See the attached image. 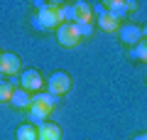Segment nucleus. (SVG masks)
Returning <instances> with one entry per match:
<instances>
[{
  "instance_id": "dca6fc26",
  "label": "nucleus",
  "mask_w": 147,
  "mask_h": 140,
  "mask_svg": "<svg viewBox=\"0 0 147 140\" xmlns=\"http://www.w3.org/2000/svg\"><path fill=\"white\" fill-rule=\"evenodd\" d=\"M76 27H79L81 39H84V37H91V35H93V25H76Z\"/></svg>"
},
{
  "instance_id": "2eb2a0df",
  "label": "nucleus",
  "mask_w": 147,
  "mask_h": 140,
  "mask_svg": "<svg viewBox=\"0 0 147 140\" xmlns=\"http://www.w3.org/2000/svg\"><path fill=\"white\" fill-rule=\"evenodd\" d=\"M12 93H15V86H12V81H5V79H0V103L3 101H10Z\"/></svg>"
},
{
  "instance_id": "ddd939ff",
  "label": "nucleus",
  "mask_w": 147,
  "mask_h": 140,
  "mask_svg": "<svg viewBox=\"0 0 147 140\" xmlns=\"http://www.w3.org/2000/svg\"><path fill=\"white\" fill-rule=\"evenodd\" d=\"M105 5H108V12H110V15H115L118 20H123L125 12H130V10H127V3H120V0H110V3H105Z\"/></svg>"
},
{
  "instance_id": "f8f14e48",
  "label": "nucleus",
  "mask_w": 147,
  "mask_h": 140,
  "mask_svg": "<svg viewBox=\"0 0 147 140\" xmlns=\"http://www.w3.org/2000/svg\"><path fill=\"white\" fill-rule=\"evenodd\" d=\"M15 138H17V140H39V135H37V128H34L32 123H25V125L17 128Z\"/></svg>"
},
{
  "instance_id": "7ed1b4c3",
  "label": "nucleus",
  "mask_w": 147,
  "mask_h": 140,
  "mask_svg": "<svg viewBox=\"0 0 147 140\" xmlns=\"http://www.w3.org/2000/svg\"><path fill=\"white\" fill-rule=\"evenodd\" d=\"M57 42L61 47H76L81 42V35H79V27L76 22H64L61 27L57 30Z\"/></svg>"
},
{
  "instance_id": "a211bd4d",
  "label": "nucleus",
  "mask_w": 147,
  "mask_h": 140,
  "mask_svg": "<svg viewBox=\"0 0 147 140\" xmlns=\"http://www.w3.org/2000/svg\"><path fill=\"white\" fill-rule=\"evenodd\" d=\"M0 54H3V52H0Z\"/></svg>"
},
{
  "instance_id": "f3484780",
  "label": "nucleus",
  "mask_w": 147,
  "mask_h": 140,
  "mask_svg": "<svg viewBox=\"0 0 147 140\" xmlns=\"http://www.w3.org/2000/svg\"><path fill=\"white\" fill-rule=\"evenodd\" d=\"M132 140H147V133H140V135H135Z\"/></svg>"
},
{
  "instance_id": "20e7f679",
  "label": "nucleus",
  "mask_w": 147,
  "mask_h": 140,
  "mask_svg": "<svg viewBox=\"0 0 147 140\" xmlns=\"http://www.w3.org/2000/svg\"><path fill=\"white\" fill-rule=\"evenodd\" d=\"M20 84H22V88L27 93H39V88L44 86V79L37 69H27V71L20 74Z\"/></svg>"
},
{
  "instance_id": "f257e3e1",
  "label": "nucleus",
  "mask_w": 147,
  "mask_h": 140,
  "mask_svg": "<svg viewBox=\"0 0 147 140\" xmlns=\"http://www.w3.org/2000/svg\"><path fill=\"white\" fill-rule=\"evenodd\" d=\"M61 5L64 3H37V15L32 17L39 30H59L64 25V17H61Z\"/></svg>"
},
{
  "instance_id": "9b49d317",
  "label": "nucleus",
  "mask_w": 147,
  "mask_h": 140,
  "mask_svg": "<svg viewBox=\"0 0 147 140\" xmlns=\"http://www.w3.org/2000/svg\"><path fill=\"white\" fill-rule=\"evenodd\" d=\"M10 103L15 106V108H30V106H32V93H27L25 88H17V91L12 93Z\"/></svg>"
},
{
  "instance_id": "39448f33",
  "label": "nucleus",
  "mask_w": 147,
  "mask_h": 140,
  "mask_svg": "<svg viewBox=\"0 0 147 140\" xmlns=\"http://www.w3.org/2000/svg\"><path fill=\"white\" fill-rule=\"evenodd\" d=\"M49 93H54V96H61V93H66L69 88H71V76H69L66 71H54L52 76H49Z\"/></svg>"
},
{
  "instance_id": "1a4fd4ad",
  "label": "nucleus",
  "mask_w": 147,
  "mask_h": 140,
  "mask_svg": "<svg viewBox=\"0 0 147 140\" xmlns=\"http://www.w3.org/2000/svg\"><path fill=\"white\" fill-rule=\"evenodd\" d=\"M118 32H120V39L125 44H130V47L142 39V27H137V25H123Z\"/></svg>"
},
{
  "instance_id": "4468645a",
  "label": "nucleus",
  "mask_w": 147,
  "mask_h": 140,
  "mask_svg": "<svg viewBox=\"0 0 147 140\" xmlns=\"http://www.w3.org/2000/svg\"><path fill=\"white\" fill-rule=\"evenodd\" d=\"M130 57L137 59V62H145V64H147V39H140V42H137Z\"/></svg>"
},
{
  "instance_id": "0eeeda50",
  "label": "nucleus",
  "mask_w": 147,
  "mask_h": 140,
  "mask_svg": "<svg viewBox=\"0 0 147 140\" xmlns=\"http://www.w3.org/2000/svg\"><path fill=\"white\" fill-rule=\"evenodd\" d=\"M74 22L76 25H93V10L88 3H74Z\"/></svg>"
},
{
  "instance_id": "6e6552de",
  "label": "nucleus",
  "mask_w": 147,
  "mask_h": 140,
  "mask_svg": "<svg viewBox=\"0 0 147 140\" xmlns=\"http://www.w3.org/2000/svg\"><path fill=\"white\" fill-rule=\"evenodd\" d=\"M37 135H39V140H61V128L57 123L44 120L42 125H37Z\"/></svg>"
},
{
  "instance_id": "9d476101",
  "label": "nucleus",
  "mask_w": 147,
  "mask_h": 140,
  "mask_svg": "<svg viewBox=\"0 0 147 140\" xmlns=\"http://www.w3.org/2000/svg\"><path fill=\"white\" fill-rule=\"evenodd\" d=\"M98 27L105 32H118L120 30V20H118L115 15H110V12H98Z\"/></svg>"
},
{
  "instance_id": "423d86ee",
  "label": "nucleus",
  "mask_w": 147,
  "mask_h": 140,
  "mask_svg": "<svg viewBox=\"0 0 147 140\" xmlns=\"http://www.w3.org/2000/svg\"><path fill=\"white\" fill-rule=\"evenodd\" d=\"M0 74H20V57L15 52H3L0 54Z\"/></svg>"
},
{
  "instance_id": "f03ea898",
  "label": "nucleus",
  "mask_w": 147,
  "mask_h": 140,
  "mask_svg": "<svg viewBox=\"0 0 147 140\" xmlns=\"http://www.w3.org/2000/svg\"><path fill=\"white\" fill-rule=\"evenodd\" d=\"M54 108V96L52 93H34L30 106V123L32 125H42L47 120V116Z\"/></svg>"
}]
</instances>
